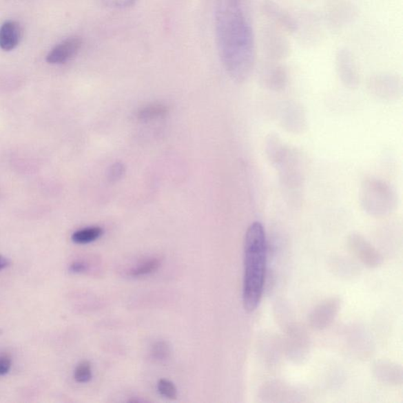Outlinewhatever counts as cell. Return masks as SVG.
Wrapping results in <instances>:
<instances>
[{
  "mask_svg": "<svg viewBox=\"0 0 403 403\" xmlns=\"http://www.w3.org/2000/svg\"><path fill=\"white\" fill-rule=\"evenodd\" d=\"M87 265L82 262H75L72 263L70 267V270L72 273H80L85 272L87 270Z\"/></svg>",
  "mask_w": 403,
  "mask_h": 403,
  "instance_id": "cell-25",
  "label": "cell"
},
{
  "mask_svg": "<svg viewBox=\"0 0 403 403\" xmlns=\"http://www.w3.org/2000/svg\"><path fill=\"white\" fill-rule=\"evenodd\" d=\"M327 8V19L333 26H344L350 23L358 13L355 7L344 0H334Z\"/></svg>",
  "mask_w": 403,
  "mask_h": 403,
  "instance_id": "cell-11",
  "label": "cell"
},
{
  "mask_svg": "<svg viewBox=\"0 0 403 403\" xmlns=\"http://www.w3.org/2000/svg\"><path fill=\"white\" fill-rule=\"evenodd\" d=\"M335 68L340 81L350 88L360 85V76L354 56L350 50L340 48L335 54Z\"/></svg>",
  "mask_w": 403,
  "mask_h": 403,
  "instance_id": "cell-7",
  "label": "cell"
},
{
  "mask_svg": "<svg viewBox=\"0 0 403 403\" xmlns=\"http://www.w3.org/2000/svg\"><path fill=\"white\" fill-rule=\"evenodd\" d=\"M214 27L220 62L231 79L244 83L256 65V41L246 0H216Z\"/></svg>",
  "mask_w": 403,
  "mask_h": 403,
  "instance_id": "cell-1",
  "label": "cell"
},
{
  "mask_svg": "<svg viewBox=\"0 0 403 403\" xmlns=\"http://www.w3.org/2000/svg\"><path fill=\"white\" fill-rule=\"evenodd\" d=\"M160 266H161V262H160L159 259L152 258L132 269L130 275L132 278L145 277V276L156 272Z\"/></svg>",
  "mask_w": 403,
  "mask_h": 403,
  "instance_id": "cell-17",
  "label": "cell"
},
{
  "mask_svg": "<svg viewBox=\"0 0 403 403\" xmlns=\"http://www.w3.org/2000/svg\"><path fill=\"white\" fill-rule=\"evenodd\" d=\"M262 33L264 51L269 59L278 61L289 56L291 46L283 34L272 28H266Z\"/></svg>",
  "mask_w": 403,
  "mask_h": 403,
  "instance_id": "cell-8",
  "label": "cell"
},
{
  "mask_svg": "<svg viewBox=\"0 0 403 403\" xmlns=\"http://www.w3.org/2000/svg\"><path fill=\"white\" fill-rule=\"evenodd\" d=\"M169 112V107L162 103H154L143 107L138 112V118L147 121L164 117Z\"/></svg>",
  "mask_w": 403,
  "mask_h": 403,
  "instance_id": "cell-16",
  "label": "cell"
},
{
  "mask_svg": "<svg viewBox=\"0 0 403 403\" xmlns=\"http://www.w3.org/2000/svg\"><path fill=\"white\" fill-rule=\"evenodd\" d=\"M360 198L363 209L373 217L387 216L396 206L395 192L387 183L377 178L364 180Z\"/></svg>",
  "mask_w": 403,
  "mask_h": 403,
  "instance_id": "cell-3",
  "label": "cell"
},
{
  "mask_svg": "<svg viewBox=\"0 0 403 403\" xmlns=\"http://www.w3.org/2000/svg\"><path fill=\"white\" fill-rule=\"evenodd\" d=\"M262 10L265 15L283 30L290 33H296L299 23L293 16L278 3L272 0H265L262 5Z\"/></svg>",
  "mask_w": 403,
  "mask_h": 403,
  "instance_id": "cell-9",
  "label": "cell"
},
{
  "mask_svg": "<svg viewBox=\"0 0 403 403\" xmlns=\"http://www.w3.org/2000/svg\"><path fill=\"white\" fill-rule=\"evenodd\" d=\"M341 306L342 300L338 296L323 300L313 309L309 316V324L317 331L328 329L338 317Z\"/></svg>",
  "mask_w": 403,
  "mask_h": 403,
  "instance_id": "cell-5",
  "label": "cell"
},
{
  "mask_svg": "<svg viewBox=\"0 0 403 403\" xmlns=\"http://www.w3.org/2000/svg\"><path fill=\"white\" fill-rule=\"evenodd\" d=\"M262 84L269 90L280 91L288 82V74L282 65L271 63L263 66L261 72Z\"/></svg>",
  "mask_w": 403,
  "mask_h": 403,
  "instance_id": "cell-12",
  "label": "cell"
},
{
  "mask_svg": "<svg viewBox=\"0 0 403 403\" xmlns=\"http://www.w3.org/2000/svg\"><path fill=\"white\" fill-rule=\"evenodd\" d=\"M347 245L351 255L364 266L371 269L382 266L384 262L383 256L360 234L350 235L347 238Z\"/></svg>",
  "mask_w": 403,
  "mask_h": 403,
  "instance_id": "cell-4",
  "label": "cell"
},
{
  "mask_svg": "<svg viewBox=\"0 0 403 403\" xmlns=\"http://www.w3.org/2000/svg\"><path fill=\"white\" fill-rule=\"evenodd\" d=\"M103 234V230L102 228L99 227V226H94V227H87L76 231L72 235V240L76 245H87L101 238Z\"/></svg>",
  "mask_w": 403,
  "mask_h": 403,
  "instance_id": "cell-15",
  "label": "cell"
},
{
  "mask_svg": "<svg viewBox=\"0 0 403 403\" xmlns=\"http://www.w3.org/2000/svg\"><path fill=\"white\" fill-rule=\"evenodd\" d=\"M373 371L379 382L388 385H401L402 369L397 364L389 361H378L374 364Z\"/></svg>",
  "mask_w": 403,
  "mask_h": 403,
  "instance_id": "cell-13",
  "label": "cell"
},
{
  "mask_svg": "<svg viewBox=\"0 0 403 403\" xmlns=\"http://www.w3.org/2000/svg\"><path fill=\"white\" fill-rule=\"evenodd\" d=\"M288 112L285 115L283 118L285 119V124L288 125L287 128L289 130L298 132L299 130H302V129L304 128V126L302 125L297 121H301L303 123V118L304 116L300 112V110H298L295 107H291V108H289Z\"/></svg>",
  "mask_w": 403,
  "mask_h": 403,
  "instance_id": "cell-18",
  "label": "cell"
},
{
  "mask_svg": "<svg viewBox=\"0 0 403 403\" xmlns=\"http://www.w3.org/2000/svg\"><path fill=\"white\" fill-rule=\"evenodd\" d=\"M267 241L262 223L248 227L244 244V282L242 304L248 313L255 311L260 303L266 285Z\"/></svg>",
  "mask_w": 403,
  "mask_h": 403,
  "instance_id": "cell-2",
  "label": "cell"
},
{
  "mask_svg": "<svg viewBox=\"0 0 403 403\" xmlns=\"http://www.w3.org/2000/svg\"><path fill=\"white\" fill-rule=\"evenodd\" d=\"M12 365V360L8 353H0V376L7 374Z\"/></svg>",
  "mask_w": 403,
  "mask_h": 403,
  "instance_id": "cell-24",
  "label": "cell"
},
{
  "mask_svg": "<svg viewBox=\"0 0 403 403\" xmlns=\"http://www.w3.org/2000/svg\"><path fill=\"white\" fill-rule=\"evenodd\" d=\"M157 389L160 395L164 398L174 400L178 397V389L172 382L167 379H160L157 384Z\"/></svg>",
  "mask_w": 403,
  "mask_h": 403,
  "instance_id": "cell-20",
  "label": "cell"
},
{
  "mask_svg": "<svg viewBox=\"0 0 403 403\" xmlns=\"http://www.w3.org/2000/svg\"><path fill=\"white\" fill-rule=\"evenodd\" d=\"M92 378V372L90 362L83 361L79 363L74 371L76 382L80 384H86L90 382Z\"/></svg>",
  "mask_w": 403,
  "mask_h": 403,
  "instance_id": "cell-19",
  "label": "cell"
},
{
  "mask_svg": "<svg viewBox=\"0 0 403 403\" xmlns=\"http://www.w3.org/2000/svg\"><path fill=\"white\" fill-rule=\"evenodd\" d=\"M125 167L121 163H115L110 165L107 171V178L110 182H117L124 176Z\"/></svg>",
  "mask_w": 403,
  "mask_h": 403,
  "instance_id": "cell-22",
  "label": "cell"
},
{
  "mask_svg": "<svg viewBox=\"0 0 403 403\" xmlns=\"http://www.w3.org/2000/svg\"><path fill=\"white\" fill-rule=\"evenodd\" d=\"M22 37V28L18 21H8L0 27V48L11 51L18 47Z\"/></svg>",
  "mask_w": 403,
  "mask_h": 403,
  "instance_id": "cell-14",
  "label": "cell"
},
{
  "mask_svg": "<svg viewBox=\"0 0 403 403\" xmlns=\"http://www.w3.org/2000/svg\"><path fill=\"white\" fill-rule=\"evenodd\" d=\"M9 265V262L7 258L0 256V270L7 267Z\"/></svg>",
  "mask_w": 403,
  "mask_h": 403,
  "instance_id": "cell-26",
  "label": "cell"
},
{
  "mask_svg": "<svg viewBox=\"0 0 403 403\" xmlns=\"http://www.w3.org/2000/svg\"><path fill=\"white\" fill-rule=\"evenodd\" d=\"M138 1H140V0H101L105 7L114 10L129 8Z\"/></svg>",
  "mask_w": 403,
  "mask_h": 403,
  "instance_id": "cell-23",
  "label": "cell"
},
{
  "mask_svg": "<svg viewBox=\"0 0 403 403\" xmlns=\"http://www.w3.org/2000/svg\"><path fill=\"white\" fill-rule=\"evenodd\" d=\"M82 47V40L79 37H72L55 46L46 57L47 62L51 64H62L73 59Z\"/></svg>",
  "mask_w": 403,
  "mask_h": 403,
  "instance_id": "cell-10",
  "label": "cell"
},
{
  "mask_svg": "<svg viewBox=\"0 0 403 403\" xmlns=\"http://www.w3.org/2000/svg\"><path fill=\"white\" fill-rule=\"evenodd\" d=\"M369 90L380 99L393 101L401 96L402 80L398 76L391 74H380L369 81Z\"/></svg>",
  "mask_w": 403,
  "mask_h": 403,
  "instance_id": "cell-6",
  "label": "cell"
},
{
  "mask_svg": "<svg viewBox=\"0 0 403 403\" xmlns=\"http://www.w3.org/2000/svg\"><path fill=\"white\" fill-rule=\"evenodd\" d=\"M170 354L169 347L165 342L159 341L152 347V356L154 360L162 362L167 360Z\"/></svg>",
  "mask_w": 403,
  "mask_h": 403,
  "instance_id": "cell-21",
  "label": "cell"
}]
</instances>
